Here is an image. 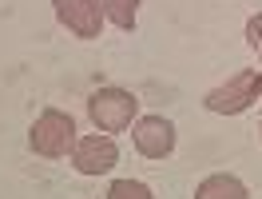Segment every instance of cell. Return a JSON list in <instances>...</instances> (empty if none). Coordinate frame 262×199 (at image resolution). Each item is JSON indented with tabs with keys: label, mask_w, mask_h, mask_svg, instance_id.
Returning <instances> with one entry per match:
<instances>
[{
	"label": "cell",
	"mask_w": 262,
	"mask_h": 199,
	"mask_svg": "<svg viewBox=\"0 0 262 199\" xmlns=\"http://www.w3.org/2000/svg\"><path fill=\"white\" fill-rule=\"evenodd\" d=\"M115 164H119V148H115V140L107 132L80 135L76 148H72V167L80 175H107Z\"/></svg>",
	"instance_id": "4"
},
{
	"label": "cell",
	"mask_w": 262,
	"mask_h": 199,
	"mask_svg": "<svg viewBox=\"0 0 262 199\" xmlns=\"http://www.w3.org/2000/svg\"><path fill=\"white\" fill-rule=\"evenodd\" d=\"M107 199H155V195H151L147 183H139V180H115L107 187Z\"/></svg>",
	"instance_id": "9"
},
{
	"label": "cell",
	"mask_w": 262,
	"mask_h": 199,
	"mask_svg": "<svg viewBox=\"0 0 262 199\" xmlns=\"http://www.w3.org/2000/svg\"><path fill=\"white\" fill-rule=\"evenodd\" d=\"M76 120L68 116V112H60V108H44L40 116H36V124L28 128V148L36 151V155H44V160H64V155H72V148H76Z\"/></svg>",
	"instance_id": "1"
},
{
	"label": "cell",
	"mask_w": 262,
	"mask_h": 199,
	"mask_svg": "<svg viewBox=\"0 0 262 199\" xmlns=\"http://www.w3.org/2000/svg\"><path fill=\"white\" fill-rule=\"evenodd\" d=\"M52 8H56V20L72 36H80V40H99L103 36L99 0H52Z\"/></svg>",
	"instance_id": "6"
},
{
	"label": "cell",
	"mask_w": 262,
	"mask_h": 199,
	"mask_svg": "<svg viewBox=\"0 0 262 199\" xmlns=\"http://www.w3.org/2000/svg\"><path fill=\"white\" fill-rule=\"evenodd\" d=\"M195 199H250L246 191V183L238 175H230V171H214L207 180L195 187Z\"/></svg>",
	"instance_id": "7"
},
{
	"label": "cell",
	"mask_w": 262,
	"mask_h": 199,
	"mask_svg": "<svg viewBox=\"0 0 262 199\" xmlns=\"http://www.w3.org/2000/svg\"><path fill=\"white\" fill-rule=\"evenodd\" d=\"M131 140L143 160H167L175 151V124L167 116H139L131 124Z\"/></svg>",
	"instance_id": "5"
},
{
	"label": "cell",
	"mask_w": 262,
	"mask_h": 199,
	"mask_svg": "<svg viewBox=\"0 0 262 199\" xmlns=\"http://www.w3.org/2000/svg\"><path fill=\"white\" fill-rule=\"evenodd\" d=\"M88 116L96 124V132H127L139 120V99L127 88H96L88 96Z\"/></svg>",
	"instance_id": "2"
},
{
	"label": "cell",
	"mask_w": 262,
	"mask_h": 199,
	"mask_svg": "<svg viewBox=\"0 0 262 199\" xmlns=\"http://www.w3.org/2000/svg\"><path fill=\"white\" fill-rule=\"evenodd\" d=\"M258 96H262L258 68H238L227 84L211 88V92L203 96V104H207V112H214V116H243L246 108H254Z\"/></svg>",
	"instance_id": "3"
},
{
	"label": "cell",
	"mask_w": 262,
	"mask_h": 199,
	"mask_svg": "<svg viewBox=\"0 0 262 199\" xmlns=\"http://www.w3.org/2000/svg\"><path fill=\"white\" fill-rule=\"evenodd\" d=\"M103 20H112L119 32H135V16H139V0H99Z\"/></svg>",
	"instance_id": "8"
},
{
	"label": "cell",
	"mask_w": 262,
	"mask_h": 199,
	"mask_svg": "<svg viewBox=\"0 0 262 199\" xmlns=\"http://www.w3.org/2000/svg\"><path fill=\"white\" fill-rule=\"evenodd\" d=\"M246 44L262 56V12H254V16L246 20Z\"/></svg>",
	"instance_id": "10"
},
{
	"label": "cell",
	"mask_w": 262,
	"mask_h": 199,
	"mask_svg": "<svg viewBox=\"0 0 262 199\" xmlns=\"http://www.w3.org/2000/svg\"><path fill=\"white\" fill-rule=\"evenodd\" d=\"M258 76H262V72H258Z\"/></svg>",
	"instance_id": "11"
}]
</instances>
